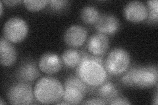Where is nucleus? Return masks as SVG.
<instances>
[{"label":"nucleus","instance_id":"f257e3e1","mask_svg":"<svg viewBox=\"0 0 158 105\" xmlns=\"http://www.w3.org/2000/svg\"><path fill=\"white\" fill-rule=\"evenodd\" d=\"M76 75L90 87H99L106 82L108 74L103 58L82 53V61L76 69Z\"/></svg>","mask_w":158,"mask_h":105},{"label":"nucleus","instance_id":"f03ea898","mask_svg":"<svg viewBox=\"0 0 158 105\" xmlns=\"http://www.w3.org/2000/svg\"><path fill=\"white\" fill-rule=\"evenodd\" d=\"M157 66L138 67L131 68L121 78L123 85L129 87L149 88L157 84Z\"/></svg>","mask_w":158,"mask_h":105},{"label":"nucleus","instance_id":"7ed1b4c3","mask_svg":"<svg viewBox=\"0 0 158 105\" xmlns=\"http://www.w3.org/2000/svg\"><path fill=\"white\" fill-rule=\"evenodd\" d=\"M64 87L56 78L44 76L37 81L34 87V98L42 104L56 103L62 99Z\"/></svg>","mask_w":158,"mask_h":105},{"label":"nucleus","instance_id":"20e7f679","mask_svg":"<svg viewBox=\"0 0 158 105\" xmlns=\"http://www.w3.org/2000/svg\"><path fill=\"white\" fill-rule=\"evenodd\" d=\"M131 64L130 54L121 47H116L109 53L104 63L107 74L111 76H119L126 72Z\"/></svg>","mask_w":158,"mask_h":105},{"label":"nucleus","instance_id":"39448f33","mask_svg":"<svg viewBox=\"0 0 158 105\" xmlns=\"http://www.w3.org/2000/svg\"><path fill=\"white\" fill-rule=\"evenodd\" d=\"M28 33V23L25 20L21 17L10 18L3 24V37L11 43L21 42L27 36Z\"/></svg>","mask_w":158,"mask_h":105},{"label":"nucleus","instance_id":"423d86ee","mask_svg":"<svg viewBox=\"0 0 158 105\" xmlns=\"http://www.w3.org/2000/svg\"><path fill=\"white\" fill-rule=\"evenodd\" d=\"M7 97L10 104H30L34 101V89L28 83L19 82L8 89Z\"/></svg>","mask_w":158,"mask_h":105},{"label":"nucleus","instance_id":"0eeeda50","mask_svg":"<svg viewBox=\"0 0 158 105\" xmlns=\"http://www.w3.org/2000/svg\"><path fill=\"white\" fill-rule=\"evenodd\" d=\"M123 14L127 21L139 23L148 17V7L140 1H132L127 3L123 9Z\"/></svg>","mask_w":158,"mask_h":105},{"label":"nucleus","instance_id":"6e6552de","mask_svg":"<svg viewBox=\"0 0 158 105\" xmlns=\"http://www.w3.org/2000/svg\"><path fill=\"white\" fill-rule=\"evenodd\" d=\"M87 37L88 31L85 27L79 24H73L66 30L63 39L67 46L78 47L85 43Z\"/></svg>","mask_w":158,"mask_h":105},{"label":"nucleus","instance_id":"1a4fd4ad","mask_svg":"<svg viewBox=\"0 0 158 105\" xmlns=\"http://www.w3.org/2000/svg\"><path fill=\"white\" fill-rule=\"evenodd\" d=\"M63 66L61 58L56 53L48 52L43 54L38 61L40 71L47 74H55L61 71Z\"/></svg>","mask_w":158,"mask_h":105},{"label":"nucleus","instance_id":"9d476101","mask_svg":"<svg viewBox=\"0 0 158 105\" xmlns=\"http://www.w3.org/2000/svg\"><path fill=\"white\" fill-rule=\"evenodd\" d=\"M120 22L117 17L110 13L100 14L94 28L98 33L105 35H112L117 33L120 28Z\"/></svg>","mask_w":158,"mask_h":105},{"label":"nucleus","instance_id":"9b49d317","mask_svg":"<svg viewBox=\"0 0 158 105\" xmlns=\"http://www.w3.org/2000/svg\"><path fill=\"white\" fill-rule=\"evenodd\" d=\"M110 46V39L107 35L96 33L92 35L87 41V49L92 55L102 57L104 55Z\"/></svg>","mask_w":158,"mask_h":105},{"label":"nucleus","instance_id":"f8f14e48","mask_svg":"<svg viewBox=\"0 0 158 105\" xmlns=\"http://www.w3.org/2000/svg\"><path fill=\"white\" fill-rule=\"evenodd\" d=\"M36 63L33 61H27L20 65L17 70L15 76L19 82H32L40 76V72Z\"/></svg>","mask_w":158,"mask_h":105},{"label":"nucleus","instance_id":"ddd939ff","mask_svg":"<svg viewBox=\"0 0 158 105\" xmlns=\"http://www.w3.org/2000/svg\"><path fill=\"white\" fill-rule=\"evenodd\" d=\"M17 51L12 43L2 37L0 42V62L3 67H10L16 62Z\"/></svg>","mask_w":158,"mask_h":105},{"label":"nucleus","instance_id":"4468645a","mask_svg":"<svg viewBox=\"0 0 158 105\" xmlns=\"http://www.w3.org/2000/svg\"><path fill=\"white\" fill-rule=\"evenodd\" d=\"M86 95V93L82 89L74 86H64V91L63 99L68 104H81L83 101L84 97Z\"/></svg>","mask_w":158,"mask_h":105},{"label":"nucleus","instance_id":"2eb2a0df","mask_svg":"<svg viewBox=\"0 0 158 105\" xmlns=\"http://www.w3.org/2000/svg\"><path fill=\"white\" fill-rule=\"evenodd\" d=\"M97 94L99 98L109 104L112 100L118 97V91L114 83L111 82H105L99 86Z\"/></svg>","mask_w":158,"mask_h":105},{"label":"nucleus","instance_id":"dca6fc26","mask_svg":"<svg viewBox=\"0 0 158 105\" xmlns=\"http://www.w3.org/2000/svg\"><path fill=\"white\" fill-rule=\"evenodd\" d=\"M61 58L67 67L77 68L82 61V53L73 48L67 49L62 53Z\"/></svg>","mask_w":158,"mask_h":105},{"label":"nucleus","instance_id":"f3484780","mask_svg":"<svg viewBox=\"0 0 158 105\" xmlns=\"http://www.w3.org/2000/svg\"><path fill=\"white\" fill-rule=\"evenodd\" d=\"M100 16L99 10L94 6H86L81 11V18L82 21L88 24H95Z\"/></svg>","mask_w":158,"mask_h":105},{"label":"nucleus","instance_id":"a211bd4d","mask_svg":"<svg viewBox=\"0 0 158 105\" xmlns=\"http://www.w3.org/2000/svg\"><path fill=\"white\" fill-rule=\"evenodd\" d=\"M148 22L157 23L158 21V2L157 0L148 1Z\"/></svg>","mask_w":158,"mask_h":105},{"label":"nucleus","instance_id":"6ab92c4d","mask_svg":"<svg viewBox=\"0 0 158 105\" xmlns=\"http://www.w3.org/2000/svg\"><path fill=\"white\" fill-rule=\"evenodd\" d=\"M48 2L47 0H24L23 3L28 11L36 12L46 7Z\"/></svg>","mask_w":158,"mask_h":105},{"label":"nucleus","instance_id":"aec40b11","mask_svg":"<svg viewBox=\"0 0 158 105\" xmlns=\"http://www.w3.org/2000/svg\"><path fill=\"white\" fill-rule=\"evenodd\" d=\"M49 7L53 12H59L65 10L69 6V2L66 0H50L48 2Z\"/></svg>","mask_w":158,"mask_h":105},{"label":"nucleus","instance_id":"412c9836","mask_svg":"<svg viewBox=\"0 0 158 105\" xmlns=\"http://www.w3.org/2000/svg\"><path fill=\"white\" fill-rule=\"evenodd\" d=\"M109 104H131V103L125 97H117L109 103Z\"/></svg>","mask_w":158,"mask_h":105},{"label":"nucleus","instance_id":"4be33fe9","mask_svg":"<svg viewBox=\"0 0 158 105\" xmlns=\"http://www.w3.org/2000/svg\"><path fill=\"white\" fill-rule=\"evenodd\" d=\"M84 104H107L106 101H103L100 98H94L88 99L86 101L82 103Z\"/></svg>","mask_w":158,"mask_h":105},{"label":"nucleus","instance_id":"5701e85b","mask_svg":"<svg viewBox=\"0 0 158 105\" xmlns=\"http://www.w3.org/2000/svg\"><path fill=\"white\" fill-rule=\"evenodd\" d=\"M2 2L5 4H6L7 6H11V7L15 6L17 4L22 2L21 1H19V0H14V1H2Z\"/></svg>","mask_w":158,"mask_h":105},{"label":"nucleus","instance_id":"b1692460","mask_svg":"<svg viewBox=\"0 0 158 105\" xmlns=\"http://www.w3.org/2000/svg\"><path fill=\"white\" fill-rule=\"evenodd\" d=\"M154 102H153V103L157 105V91H156V95H155V98L154 99Z\"/></svg>","mask_w":158,"mask_h":105},{"label":"nucleus","instance_id":"393cba45","mask_svg":"<svg viewBox=\"0 0 158 105\" xmlns=\"http://www.w3.org/2000/svg\"><path fill=\"white\" fill-rule=\"evenodd\" d=\"M3 2H0V7H1V15H2L3 14Z\"/></svg>","mask_w":158,"mask_h":105},{"label":"nucleus","instance_id":"a878e982","mask_svg":"<svg viewBox=\"0 0 158 105\" xmlns=\"http://www.w3.org/2000/svg\"><path fill=\"white\" fill-rule=\"evenodd\" d=\"M4 104V103H3V99H2V98H1V99H0V104L2 105V104Z\"/></svg>","mask_w":158,"mask_h":105}]
</instances>
